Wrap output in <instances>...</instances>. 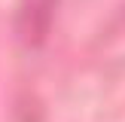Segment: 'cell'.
<instances>
[{
	"label": "cell",
	"mask_w": 125,
	"mask_h": 122,
	"mask_svg": "<svg viewBox=\"0 0 125 122\" xmlns=\"http://www.w3.org/2000/svg\"><path fill=\"white\" fill-rule=\"evenodd\" d=\"M55 9H58V0H21V9H18V37H21L24 46L37 49L49 40L55 24Z\"/></svg>",
	"instance_id": "6da1fadb"
}]
</instances>
